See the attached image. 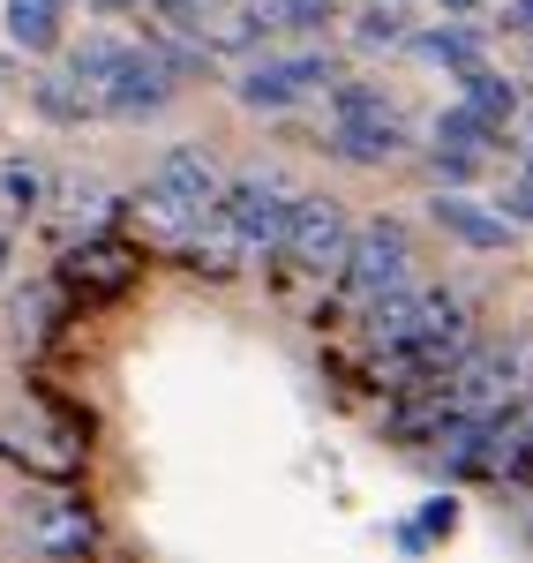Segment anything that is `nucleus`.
Returning <instances> with one entry per match:
<instances>
[{
    "label": "nucleus",
    "mask_w": 533,
    "mask_h": 563,
    "mask_svg": "<svg viewBox=\"0 0 533 563\" xmlns=\"http://www.w3.org/2000/svg\"><path fill=\"white\" fill-rule=\"evenodd\" d=\"M219 196H225V180H219V166H211L203 143H174V151L151 166V180H143L151 218H166V225H180V233L219 211Z\"/></svg>",
    "instance_id": "f257e3e1"
},
{
    "label": "nucleus",
    "mask_w": 533,
    "mask_h": 563,
    "mask_svg": "<svg viewBox=\"0 0 533 563\" xmlns=\"http://www.w3.org/2000/svg\"><path fill=\"white\" fill-rule=\"evenodd\" d=\"M338 278L354 286L360 301L406 286V278H413V233H406L399 218H368V225H354V249H346V271H338Z\"/></svg>",
    "instance_id": "f03ea898"
},
{
    "label": "nucleus",
    "mask_w": 533,
    "mask_h": 563,
    "mask_svg": "<svg viewBox=\"0 0 533 563\" xmlns=\"http://www.w3.org/2000/svg\"><path fill=\"white\" fill-rule=\"evenodd\" d=\"M346 249H354V218L338 196H293V218H286V256L301 271H346Z\"/></svg>",
    "instance_id": "7ed1b4c3"
},
{
    "label": "nucleus",
    "mask_w": 533,
    "mask_h": 563,
    "mask_svg": "<svg viewBox=\"0 0 533 563\" xmlns=\"http://www.w3.org/2000/svg\"><path fill=\"white\" fill-rule=\"evenodd\" d=\"M219 218L241 233V249L256 256V249H286V218H293V196H286V180L278 174H248V180H233L219 196Z\"/></svg>",
    "instance_id": "20e7f679"
},
{
    "label": "nucleus",
    "mask_w": 533,
    "mask_h": 563,
    "mask_svg": "<svg viewBox=\"0 0 533 563\" xmlns=\"http://www.w3.org/2000/svg\"><path fill=\"white\" fill-rule=\"evenodd\" d=\"M180 84V60L166 45H129V60L113 68V84L98 90V106L113 113V121H143V113H158Z\"/></svg>",
    "instance_id": "39448f33"
},
{
    "label": "nucleus",
    "mask_w": 533,
    "mask_h": 563,
    "mask_svg": "<svg viewBox=\"0 0 533 563\" xmlns=\"http://www.w3.org/2000/svg\"><path fill=\"white\" fill-rule=\"evenodd\" d=\"M331 84V60L323 53H286V60H256L241 84H233V98L241 106H256V113H286L293 98H309V90Z\"/></svg>",
    "instance_id": "423d86ee"
},
{
    "label": "nucleus",
    "mask_w": 533,
    "mask_h": 563,
    "mask_svg": "<svg viewBox=\"0 0 533 563\" xmlns=\"http://www.w3.org/2000/svg\"><path fill=\"white\" fill-rule=\"evenodd\" d=\"M331 158H346V166H384V158H399L406 151V121L399 113H376V121H331V143H323Z\"/></svg>",
    "instance_id": "0eeeda50"
},
{
    "label": "nucleus",
    "mask_w": 533,
    "mask_h": 563,
    "mask_svg": "<svg viewBox=\"0 0 533 563\" xmlns=\"http://www.w3.org/2000/svg\"><path fill=\"white\" fill-rule=\"evenodd\" d=\"M429 211H436V225H444L451 241H466V249H511V211H481V203L458 196V188H444Z\"/></svg>",
    "instance_id": "6e6552de"
},
{
    "label": "nucleus",
    "mask_w": 533,
    "mask_h": 563,
    "mask_svg": "<svg viewBox=\"0 0 533 563\" xmlns=\"http://www.w3.org/2000/svg\"><path fill=\"white\" fill-rule=\"evenodd\" d=\"M129 278H135V256L121 241H90V249L68 256V286H84V294H121Z\"/></svg>",
    "instance_id": "1a4fd4ad"
},
{
    "label": "nucleus",
    "mask_w": 533,
    "mask_h": 563,
    "mask_svg": "<svg viewBox=\"0 0 533 563\" xmlns=\"http://www.w3.org/2000/svg\"><path fill=\"white\" fill-rule=\"evenodd\" d=\"M31 106H38L45 121H60V129H84L90 113H106L98 90L76 84V76H38V84H31Z\"/></svg>",
    "instance_id": "9d476101"
},
{
    "label": "nucleus",
    "mask_w": 533,
    "mask_h": 563,
    "mask_svg": "<svg viewBox=\"0 0 533 563\" xmlns=\"http://www.w3.org/2000/svg\"><path fill=\"white\" fill-rule=\"evenodd\" d=\"M60 8L68 0H8V38L23 53H53L60 45Z\"/></svg>",
    "instance_id": "9b49d317"
},
{
    "label": "nucleus",
    "mask_w": 533,
    "mask_h": 563,
    "mask_svg": "<svg viewBox=\"0 0 533 563\" xmlns=\"http://www.w3.org/2000/svg\"><path fill=\"white\" fill-rule=\"evenodd\" d=\"M436 143H451V151H489L496 143V121L481 113V106H451V113H436Z\"/></svg>",
    "instance_id": "f8f14e48"
},
{
    "label": "nucleus",
    "mask_w": 533,
    "mask_h": 563,
    "mask_svg": "<svg viewBox=\"0 0 533 563\" xmlns=\"http://www.w3.org/2000/svg\"><path fill=\"white\" fill-rule=\"evenodd\" d=\"M121 60H129V45H121V38H84L76 53H68V76H76V84H90V90H106Z\"/></svg>",
    "instance_id": "ddd939ff"
},
{
    "label": "nucleus",
    "mask_w": 533,
    "mask_h": 563,
    "mask_svg": "<svg viewBox=\"0 0 533 563\" xmlns=\"http://www.w3.org/2000/svg\"><path fill=\"white\" fill-rule=\"evenodd\" d=\"M466 106H481L489 121H511L519 113V84L496 76V68H466Z\"/></svg>",
    "instance_id": "4468645a"
},
{
    "label": "nucleus",
    "mask_w": 533,
    "mask_h": 563,
    "mask_svg": "<svg viewBox=\"0 0 533 563\" xmlns=\"http://www.w3.org/2000/svg\"><path fill=\"white\" fill-rule=\"evenodd\" d=\"M354 45H406V0H368L354 15Z\"/></svg>",
    "instance_id": "2eb2a0df"
},
{
    "label": "nucleus",
    "mask_w": 533,
    "mask_h": 563,
    "mask_svg": "<svg viewBox=\"0 0 533 563\" xmlns=\"http://www.w3.org/2000/svg\"><path fill=\"white\" fill-rule=\"evenodd\" d=\"M0 196H8V211H15V218H31L45 203V174H38V166H23V158H8V166H0Z\"/></svg>",
    "instance_id": "dca6fc26"
},
{
    "label": "nucleus",
    "mask_w": 533,
    "mask_h": 563,
    "mask_svg": "<svg viewBox=\"0 0 533 563\" xmlns=\"http://www.w3.org/2000/svg\"><path fill=\"white\" fill-rule=\"evenodd\" d=\"M376 113H391L376 84H331V121H376Z\"/></svg>",
    "instance_id": "f3484780"
},
{
    "label": "nucleus",
    "mask_w": 533,
    "mask_h": 563,
    "mask_svg": "<svg viewBox=\"0 0 533 563\" xmlns=\"http://www.w3.org/2000/svg\"><path fill=\"white\" fill-rule=\"evenodd\" d=\"M413 53H421V60H451V68H474L481 38H474V31H421V38H413Z\"/></svg>",
    "instance_id": "a211bd4d"
},
{
    "label": "nucleus",
    "mask_w": 533,
    "mask_h": 563,
    "mask_svg": "<svg viewBox=\"0 0 533 563\" xmlns=\"http://www.w3.org/2000/svg\"><path fill=\"white\" fill-rule=\"evenodd\" d=\"M53 316H60V301H53L45 286L15 294V331H31V339H38V331H53Z\"/></svg>",
    "instance_id": "6ab92c4d"
},
{
    "label": "nucleus",
    "mask_w": 533,
    "mask_h": 563,
    "mask_svg": "<svg viewBox=\"0 0 533 563\" xmlns=\"http://www.w3.org/2000/svg\"><path fill=\"white\" fill-rule=\"evenodd\" d=\"M436 180L466 188V180H474V151H451V143H436Z\"/></svg>",
    "instance_id": "aec40b11"
},
{
    "label": "nucleus",
    "mask_w": 533,
    "mask_h": 563,
    "mask_svg": "<svg viewBox=\"0 0 533 563\" xmlns=\"http://www.w3.org/2000/svg\"><path fill=\"white\" fill-rule=\"evenodd\" d=\"M421 526H429V533H451V526H458V504H451V496H436V504L421 511Z\"/></svg>",
    "instance_id": "412c9836"
},
{
    "label": "nucleus",
    "mask_w": 533,
    "mask_h": 563,
    "mask_svg": "<svg viewBox=\"0 0 533 563\" xmlns=\"http://www.w3.org/2000/svg\"><path fill=\"white\" fill-rule=\"evenodd\" d=\"M503 211H511V218H526V225H533V174L519 180V188H511V196H503Z\"/></svg>",
    "instance_id": "4be33fe9"
},
{
    "label": "nucleus",
    "mask_w": 533,
    "mask_h": 563,
    "mask_svg": "<svg viewBox=\"0 0 533 563\" xmlns=\"http://www.w3.org/2000/svg\"><path fill=\"white\" fill-rule=\"evenodd\" d=\"M503 31H526L533 38V0H503Z\"/></svg>",
    "instance_id": "5701e85b"
},
{
    "label": "nucleus",
    "mask_w": 533,
    "mask_h": 563,
    "mask_svg": "<svg viewBox=\"0 0 533 563\" xmlns=\"http://www.w3.org/2000/svg\"><path fill=\"white\" fill-rule=\"evenodd\" d=\"M8 218L15 211H8V196H0V271H8Z\"/></svg>",
    "instance_id": "b1692460"
},
{
    "label": "nucleus",
    "mask_w": 533,
    "mask_h": 563,
    "mask_svg": "<svg viewBox=\"0 0 533 563\" xmlns=\"http://www.w3.org/2000/svg\"><path fill=\"white\" fill-rule=\"evenodd\" d=\"M90 8H151V0H90Z\"/></svg>",
    "instance_id": "393cba45"
},
{
    "label": "nucleus",
    "mask_w": 533,
    "mask_h": 563,
    "mask_svg": "<svg viewBox=\"0 0 533 563\" xmlns=\"http://www.w3.org/2000/svg\"><path fill=\"white\" fill-rule=\"evenodd\" d=\"M451 8H474V0H451Z\"/></svg>",
    "instance_id": "a878e982"
}]
</instances>
